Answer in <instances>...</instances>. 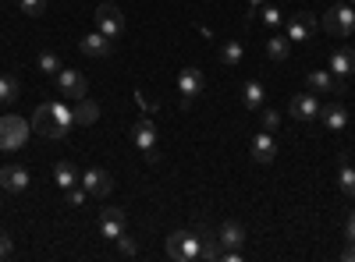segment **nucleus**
I'll use <instances>...</instances> for the list:
<instances>
[{
  "instance_id": "b1692460",
  "label": "nucleus",
  "mask_w": 355,
  "mask_h": 262,
  "mask_svg": "<svg viewBox=\"0 0 355 262\" xmlns=\"http://www.w3.org/2000/svg\"><path fill=\"white\" fill-rule=\"evenodd\" d=\"M199 241H202V259H206V262H217V259L224 255L220 238H217V234H210V230H199Z\"/></svg>"
},
{
  "instance_id": "c85d7f7f",
  "label": "nucleus",
  "mask_w": 355,
  "mask_h": 262,
  "mask_svg": "<svg viewBox=\"0 0 355 262\" xmlns=\"http://www.w3.org/2000/svg\"><path fill=\"white\" fill-rule=\"evenodd\" d=\"M114 241H117V252H121L125 259H135V255H139V245H135V238H128L125 230H121V234H117Z\"/></svg>"
},
{
  "instance_id": "5701e85b",
  "label": "nucleus",
  "mask_w": 355,
  "mask_h": 262,
  "mask_svg": "<svg viewBox=\"0 0 355 262\" xmlns=\"http://www.w3.org/2000/svg\"><path fill=\"white\" fill-rule=\"evenodd\" d=\"M242 57H245V46H242L239 39H227V43L220 46V64H224V68H239Z\"/></svg>"
},
{
  "instance_id": "6ab92c4d",
  "label": "nucleus",
  "mask_w": 355,
  "mask_h": 262,
  "mask_svg": "<svg viewBox=\"0 0 355 262\" xmlns=\"http://www.w3.org/2000/svg\"><path fill=\"white\" fill-rule=\"evenodd\" d=\"M71 113H75V124H85V128H93V124L100 121V106H96L93 100H89V96H82V100H78V106H75Z\"/></svg>"
},
{
  "instance_id": "aec40b11",
  "label": "nucleus",
  "mask_w": 355,
  "mask_h": 262,
  "mask_svg": "<svg viewBox=\"0 0 355 262\" xmlns=\"http://www.w3.org/2000/svg\"><path fill=\"white\" fill-rule=\"evenodd\" d=\"M217 238H220L224 248H242V241H245V227H242V223H234V220H227V223L217 230Z\"/></svg>"
},
{
  "instance_id": "f03ea898",
  "label": "nucleus",
  "mask_w": 355,
  "mask_h": 262,
  "mask_svg": "<svg viewBox=\"0 0 355 262\" xmlns=\"http://www.w3.org/2000/svg\"><path fill=\"white\" fill-rule=\"evenodd\" d=\"M167 255L174 262H196V259H202L199 230H174V234L167 238Z\"/></svg>"
},
{
  "instance_id": "f8f14e48",
  "label": "nucleus",
  "mask_w": 355,
  "mask_h": 262,
  "mask_svg": "<svg viewBox=\"0 0 355 262\" xmlns=\"http://www.w3.org/2000/svg\"><path fill=\"white\" fill-rule=\"evenodd\" d=\"M57 89H61L64 96H71V100H82V96L89 93V82H85L82 71H75V68H61V75H57Z\"/></svg>"
},
{
  "instance_id": "0eeeda50",
  "label": "nucleus",
  "mask_w": 355,
  "mask_h": 262,
  "mask_svg": "<svg viewBox=\"0 0 355 262\" xmlns=\"http://www.w3.org/2000/svg\"><path fill=\"white\" fill-rule=\"evenodd\" d=\"M206 89V78L199 68H185L182 75H178V96H182V106H192L196 96H202Z\"/></svg>"
},
{
  "instance_id": "423d86ee",
  "label": "nucleus",
  "mask_w": 355,
  "mask_h": 262,
  "mask_svg": "<svg viewBox=\"0 0 355 262\" xmlns=\"http://www.w3.org/2000/svg\"><path fill=\"white\" fill-rule=\"evenodd\" d=\"M306 82H309V93H320V96H345V78H338L331 68L309 71Z\"/></svg>"
},
{
  "instance_id": "f704fd0d",
  "label": "nucleus",
  "mask_w": 355,
  "mask_h": 262,
  "mask_svg": "<svg viewBox=\"0 0 355 262\" xmlns=\"http://www.w3.org/2000/svg\"><path fill=\"white\" fill-rule=\"evenodd\" d=\"M345 238L355 245V209H352V213H348V220H345Z\"/></svg>"
},
{
  "instance_id": "cd10ccee",
  "label": "nucleus",
  "mask_w": 355,
  "mask_h": 262,
  "mask_svg": "<svg viewBox=\"0 0 355 262\" xmlns=\"http://www.w3.org/2000/svg\"><path fill=\"white\" fill-rule=\"evenodd\" d=\"M338 188H341L345 195H352V198H355V167H352V163L338 167Z\"/></svg>"
},
{
  "instance_id": "6e6552de",
  "label": "nucleus",
  "mask_w": 355,
  "mask_h": 262,
  "mask_svg": "<svg viewBox=\"0 0 355 262\" xmlns=\"http://www.w3.org/2000/svg\"><path fill=\"white\" fill-rule=\"evenodd\" d=\"M288 110H291V118L299 124H313L320 118V100H316V93H295Z\"/></svg>"
},
{
  "instance_id": "a878e982",
  "label": "nucleus",
  "mask_w": 355,
  "mask_h": 262,
  "mask_svg": "<svg viewBox=\"0 0 355 262\" xmlns=\"http://www.w3.org/2000/svg\"><path fill=\"white\" fill-rule=\"evenodd\" d=\"M18 93H21L18 78H15V75H0V103H15Z\"/></svg>"
},
{
  "instance_id": "dca6fc26",
  "label": "nucleus",
  "mask_w": 355,
  "mask_h": 262,
  "mask_svg": "<svg viewBox=\"0 0 355 262\" xmlns=\"http://www.w3.org/2000/svg\"><path fill=\"white\" fill-rule=\"evenodd\" d=\"M121 230H125V209H121V206H107V209L100 213V234L114 241Z\"/></svg>"
},
{
  "instance_id": "9d476101",
  "label": "nucleus",
  "mask_w": 355,
  "mask_h": 262,
  "mask_svg": "<svg viewBox=\"0 0 355 262\" xmlns=\"http://www.w3.org/2000/svg\"><path fill=\"white\" fill-rule=\"evenodd\" d=\"M132 142L146 153V160H157V156H160V153H157V124H153L150 118H142V121L132 128Z\"/></svg>"
},
{
  "instance_id": "1a4fd4ad",
  "label": "nucleus",
  "mask_w": 355,
  "mask_h": 262,
  "mask_svg": "<svg viewBox=\"0 0 355 262\" xmlns=\"http://www.w3.org/2000/svg\"><path fill=\"white\" fill-rule=\"evenodd\" d=\"M313 32H316V18L309 15V11H295L291 18H288V39L291 43H309L313 39Z\"/></svg>"
},
{
  "instance_id": "2f4dec72",
  "label": "nucleus",
  "mask_w": 355,
  "mask_h": 262,
  "mask_svg": "<svg viewBox=\"0 0 355 262\" xmlns=\"http://www.w3.org/2000/svg\"><path fill=\"white\" fill-rule=\"evenodd\" d=\"M263 25L277 28V25H281V11H277V8H270V4H263Z\"/></svg>"
},
{
  "instance_id": "39448f33",
  "label": "nucleus",
  "mask_w": 355,
  "mask_h": 262,
  "mask_svg": "<svg viewBox=\"0 0 355 262\" xmlns=\"http://www.w3.org/2000/svg\"><path fill=\"white\" fill-rule=\"evenodd\" d=\"M96 28L103 36H110V39H117L125 32V15H121V8H117L114 0H103V4L96 8Z\"/></svg>"
},
{
  "instance_id": "393cba45",
  "label": "nucleus",
  "mask_w": 355,
  "mask_h": 262,
  "mask_svg": "<svg viewBox=\"0 0 355 262\" xmlns=\"http://www.w3.org/2000/svg\"><path fill=\"white\" fill-rule=\"evenodd\" d=\"M263 96H266V93H263V82H256V78H252V82H245V89H242V103H245L249 110H259V106H263Z\"/></svg>"
},
{
  "instance_id": "a211bd4d",
  "label": "nucleus",
  "mask_w": 355,
  "mask_h": 262,
  "mask_svg": "<svg viewBox=\"0 0 355 262\" xmlns=\"http://www.w3.org/2000/svg\"><path fill=\"white\" fill-rule=\"evenodd\" d=\"M331 71H334L338 78L355 75V50H352V46H341V50L331 53Z\"/></svg>"
},
{
  "instance_id": "bb28decb",
  "label": "nucleus",
  "mask_w": 355,
  "mask_h": 262,
  "mask_svg": "<svg viewBox=\"0 0 355 262\" xmlns=\"http://www.w3.org/2000/svg\"><path fill=\"white\" fill-rule=\"evenodd\" d=\"M61 68H64V64H61V57H57L53 50H43V53H40V71H43V75H53V78H57V75H61Z\"/></svg>"
},
{
  "instance_id": "473e14b6",
  "label": "nucleus",
  "mask_w": 355,
  "mask_h": 262,
  "mask_svg": "<svg viewBox=\"0 0 355 262\" xmlns=\"http://www.w3.org/2000/svg\"><path fill=\"white\" fill-rule=\"evenodd\" d=\"M64 195H68V206H82V202L89 198V191H85V188H78V185H75V188H68Z\"/></svg>"
},
{
  "instance_id": "4c0bfd02",
  "label": "nucleus",
  "mask_w": 355,
  "mask_h": 262,
  "mask_svg": "<svg viewBox=\"0 0 355 262\" xmlns=\"http://www.w3.org/2000/svg\"><path fill=\"white\" fill-rule=\"evenodd\" d=\"M348 4H355V0H348Z\"/></svg>"
},
{
  "instance_id": "72a5a7b5",
  "label": "nucleus",
  "mask_w": 355,
  "mask_h": 262,
  "mask_svg": "<svg viewBox=\"0 0 355 262\" xmlns=\"http://www.w3.org/2000/svg\"><path fill=\"white\" fill-rule=\"evenodd\" d=\"M15 252V245H11V238H8V230H0V259H8Z\"/></svg>"
},
{
  "instance_id": "20e7f679",
  "label": "nucleus",
  "mask_w": 355,
  "mask_h": 262,
  "mask_svg": "<svg viewBox=\"0 0 355 262\" xmlns=\"http://www.w3.org/2000/svg\"><path fill=\"white\" fill-rule=\"evenodd\" d=\"M28 138V121L18 118V113H8V118H0V149L11 153V149H21Z\"/></svg>"
},
{
  "instance_id": "7ed1b4c3",
  "label": "nucleus",
  "mask_w": 355,
  "mask_h": 262,
  "mask_svg": "<svg viewBox=\"0 0 355 262\" xmlns=\"http://www.w3.org/2000/svg\"><path fill=\"white\" fill-rule=\"evenodd\" d=\"M320 25H323V32H331L338 39H348L355 32V8L352 4H334V8L323 11Z\"/></svg>"
},
{
  "instance_id": "ddd939ff",
  "label": "nucleus",
  "mask_w": 355,
  "mask_h": 262,
  "mask_svg": "<svg viewBox=\"0 0 355 262\" xmlns=\"http://www.w3.org/2000/svg\"><path fill=\"white\" fill-rule=\"evenodd\" d=\"M0 188L11 191V195H21L28 188V170L18 167V163H8V167H0Z\"/></svg>"
},
{
  "instance_id": "2eb2a0df",
  "label": "nucleus",
  "mask_w": 355,
  "mask_h": 262,
  "mask_svg": "<svg viewBox=\"0 0 355 262\" xmlns=\"http://www.w3.org/2000/svg\"><path fill=\"white\" fill-rule=\"evenodd\" d=\"M249 156H252L256 163H270V160L277 156L274 135H270V131H259V135H252V142H249Z\"/></svg>"
},
{
  "instance_id": "412c9836",
  "label": "nucleus",
  "mask_w": 355,
  "mask_h": 262,
  "mask_svg": "<svg viewBox=\"0 0 355 262\" xmlns=\"http://www.w3.org/2000/svg\"><path fill=\"white\" fill-rule=\"evenodd\" d=\"M78 178H82V174L75 170V163H68V160H61V163H57L53 167V181H57V188H75L78 185Z\"/></svg>"
},
{
  "instance_id": "f257e3e1",
  "label": "nucleus",
  "mask_w": 355,
  "mask_h": 262,
  "mask_svg": "<svg viewBox=\"0 0 355 262\" xmlns=\"http://www.w3.org/2000/svg\"><path fill=\"white\" fill-rule=\"evenodd\" d=\"M33 124L43 138H64L75 124V113L64 103H40L33 113Z\"/></svg>"
},
{
  "instance_id": "c9c22d12",
  "label": "nucleus",
  "mask_w": 355,
  "mask_h": 262,
  "mask_svg": "<svg viewBox=\"0 0 355 262\" xmlns=\"http://www.w3.org/2000/svg\"><path fill=\"white\" fill-rule=\"evenodd\" d=\"M341 259H345V262H355V245H352V241L345 245V252H341Z\"/></svg>"
},
{
  "instance_id": "7c9ffc66",
  "label": "nucleus",
  "mask_w": 355,
  "mask_h": 262,
  "mask_svg": "<svg viewBox=\"0 0 355 262\" xmlns=\"http://www.w3.org/2000/svg\"><path fill=\"white\" fill-rule=\"evenodd\" d=\"M277 128H281V113H277V110H263V131L274 135Z\"/></svg>"
},
{
  "instance_id": "c756f323",
  "label": "nucleus",
  "mask_w": 355,
  "mask_h": 262,
  "mask_svg": "<svg viewBox=\"0 0 355 262\" xmlns=\"http://www.w3.org/2000/svg\"><path fill=\"white\" fill-rule=\"evenodd\" d=\"M18 8H21L25 15H33V18H36V15L46 11V0H18Z\"/></svg>"
},
{
  "instance_id": "9b49d317",
  "label": "nucleus",
  "mask_w": 355,
  "mask_h": 262,
  "mask_svg": "<svg viewBox=\"0 0 355 262\" xmlns=\"http://www.w3.org/2000/svg\"><path fill=\"white\" fill-rule=\"evenodd\" d=\"M78 185L93 195V198H103V195H110V188H114V178L107 170H100V167H93V170H85L82 178H78Z\"/></svg>"
},
{
  "instance_id": "4be33fe9",
  "label": "nucleus",
  "mask_w": 355,
  "mask_h": 262,
  "mask_svg": "<svg viewBox=\"0 0 355 262\" xmlns=\"http://www.w3.org/2000/svg\"><path fill=\"white\" fill-rule=\"evenodd\" d=\"M288 53H291V39L288 36H281V32H274L270 39H266V57H270V61H288Z\"/></svg>"
},
{
  "instance_id": "e433bc0d",
  "label": "nucleus",
  "mask_w": 355,
  "mask_h": 262,
  "mask_svg": "<svg viewBox=\"0 0 355 262\" xmlns=\"http://www.w3.org/2000/svg\"><path fill=\"white\" fill-rule=\"evenodd\" d=\"M259 4H266V0H249V21H252V15L259 11Z\"/></svg>"
},
{
  "instance_id": "4468645a",
  "label": "nucleus",
  "mask_w": 355,
  "mask_h": 262,
  "mask_svg": "<svg viewBox=\"0 0 355 262\" xmlns=\"http://www.w3.org/2000/svg\"><path fill=\"white\" fill-rule=\"evenodd\" d=\"M78 50H82L85 57H110L114 39H110V36H103L100 28H96V32H89V36H82V39H78Z\"/></svg>"
},
{
  "instance_id": "f3484780",
  "label": "nucleus",
  "mask_w": 355,
  "mask_h": 262,
  "mask_svg": "<svg viewBox=\"0 0 355 262\" xmlns=\"http://www.w3.org/2000/svg\"><path fill=\"white\" fill-rule=\"evenodd\" d=\"M316 121H323V128H331V131H341L345 124H348V110L334 100V103H327V106H320V118Z\"/></svg>"
}]
</instances>
